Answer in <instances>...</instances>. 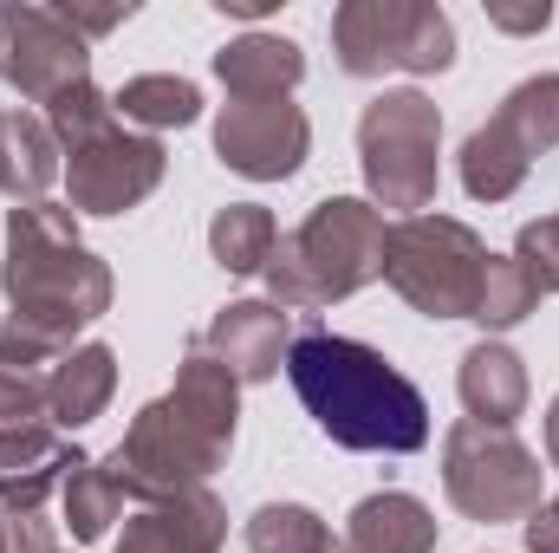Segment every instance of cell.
<instances>
[{
  "instance_id": "6da1fadb",
  "label": "cell",
  "mask_w": 559,
  "mask_h": 553,
  "mask_svg": "<svg viewBox=\"0 0 559 553\" xmlns=\"http://www.w3.org/2000/svg\"><path fill=\"white\" fill-rule=\"evenodd\" d=\"M0 293H7V326H0V365L33 372L59 365L79 352L72 339L111 313V268L79 242L72 202H20L7 209V261H0Z\"/></svg>"
},
{
  "instance_id": "7a4b0ae2",
  "label": "cell",
  "mask_w": 559,
  "mask_h": 553,
  "mask_svg": "<svg viewBox=\"0 0 559 553\" xmlns=\"http://www.w3.org/2000/svg\"><path fill=\"white\" fill-rule=\"evenodd\" d=\"M235 416H241L235 372L215 365L202 345H189V358L176 365V385L131 416V430L105 456V469L118 475L124 502H143V508L189 495V489H209V475L235 449Z\"/></svg>"
},
{
  "instance_id": "3957f363",
  "label": "cell",
  "mask_w": 559,
  "mask_h": 553,
  "mask_svg": "<svg viewBox=\"0 0 559 553\" xmlns=\"http://www.w3.org/2000/svg\"><path fill=\"white\" fill-rule=\"evenodd\" d=\"M286 378L306 416L358 456H417L429 443V404L423 391L365 339L306 326L286 345Z\"/></svg>"
},
{
  "instance_id": "277c9868",
  "label": "cell",
  "mask_w": 559,
  "mask_h": 553,
  "mask_svg": "<svg viewBox=\"0 0 559 553\" xmlns=\"http://www.w3.org/2000/svg\"><path fill=\"white\" fill-rule=\"evenodd\" d=\"M46 125L59 138V156H66L72 215H124V209H138L143 196H156V183L169 169L163 143L124 131L118 105L92 79L59 92L46 105Z\"/></svg>"
},
{
  "instance_id": "5b68a950",
  "label": "cell",
  "mask_w": 559,
  "mask_h": 553,
  "mask_svg": "<svg viewBox=\"0 0 559 553\" xmlns=\"http://www.w3.org/2000/svg\"><path fill=\"white\" fill-rule=\"evenodd\" d=\"M384 280V215L358 196H325L267 261V293L286 313H319Z\"/></svg>"
},
{
  "instance_id": "8992f818",
  "label": "cell",
  "mask_w": 559,
  "mask_h": 553,
  "mask_svg": "<svg viewBox=\"0 0 559 553\" xmlns=\"http://www.w3.org/2000/svg\"><path fill=\"white\" fill-rule=\"evenodd\" d=\"M384 280L423 319H475L488 242L455 215H404L384 228Z\"/></svg>"
},
{
  "instance_id": "52a82bcc",
  "label": "cell",
  "mask_w": 559,
  "mask_h": 553,
  "mask_svg": "<svg viewBox=\"0 0 559 553\" xmlns=\"http://www.w3.org/2000/svg\"><path fill=\"white\" fill-rule=\"evenodd\" d=\"M436 156H442V111L423 92H378L358 118V169L371 189V209L423 215L436 202Z\"/></svg>"
},
{
  "instance_id": "ba28073f",
  "label": "cell",
  "mask_w": 559,
  "mask_h": 553,
  "mask_svg": "<svg viewBox=\"0 0 559 553\" xmlns=\"http://www.w3.org/2000/svg\"><path fill=\"white\" fill-rule=\"evenodd\" d=\"M332 52L352 79L449 72L455 66V26L436 0H345L332 13Z\"/></svg>"
},
{
  "instance_id": "9c48e42d",
  "label": "cell",
  "mask_w": 559,
  "mask_h": 553,
  "mask_svg": "<svg viewBox=\"0 0 559 553\" xmlns=\"http://www.w3.org/2000/svg\"><path fill=\"white\" fill-rule=\"evenodd\" d=\"M442 489L468 521H527L540 508V456L514 430L455 423L442 436Z\"/></svg>"
},
{
  "instance_id": "30bf717a",
  "label": "cell",
  "mask_w": 559,
  "mask_h": 553,
  "mask_svg": "<svg viewBox=\"0 0 559 553\" xmlns=\"http://www.w3.org/2000/svg\"><path fill=\"white\" fill-rule=\"evenodd\" d=\"M559 143V72H540V79H521L501 111L462 143V189L475 202H508L534 156H547Z\"/></svg>"
},
{
  "instance_id": "8fae6325",
  "label": "cell",
  "mask_w": 559,
  "mask_h": 553,
  "mask_svg": "<svg viewBox=\"0 0 559 553\" xmlns=\"http://www.w3.org/2000/svg\"><path fill=\"white\" fill-rule=\"evenodd\" d=\"M85 462L79 443H66L46 416V385L33 372L0 365V508L7 515H39L52 489Z\"/></svg>"
},
{
  "instance_id": "7c38bea8",
  "label": "cell",
  "mask_w": 559,
  "mask_h": 553,
  "mask_svg": "<svg viewBox=\"0 0 559 553\" xmlns=\"http://www.w3.org/2000/svg\"><path fill=\"white\" fill-rule=\"evenodd\" d=\"M0 79L20 98L52 105L59 92H72V85L92 79V46L52 7H13V0H0Z\"/></svg>"
},
{
  "instance_id": "4fadbf2b",
  "label": "cell",
  "mask_w": 559,
  "mask_h": 553,
  "mask_svg": "<svg viewBox=\"0 0 559 553\" xmlns=\"http://www.w3.org/2000/svg\"><path fill=\"white\" fill-rule=\"evenodd\" d=\"M306 150H312V125L293 98H235L215 118V156L248 183L299 176Z\"/></svg>"
},
{
  "instance_id": "5bb4252c",
  "label": "cell",
  "mask_w": 559,
  "mask_h": 553,
  "mask_svg": "<svg viewBox=\"0 0 559 553\" xmlns=\"http://www.w3.org/2000/svg\"><path fill=\"white\" fill-rule=\"evenodd\" d=\"M215 365L235 372V385H267L280 365H286V345H293V313L274 299H235L209 319V332L195 339Z\"/></svg>"
},
{
  "instance_id": "9a60e30c",
  "label": "cell",
  "mask_w": 559,
  "mask_h": 553,
  "mask_svg": "<svg viewBox=\"0 0 559 553\" xmlns=\"http://www.w3.org/2000/svg\"><path fill=\"white\" fill-rule=\"evenodd\" d=\"M222 541H228V508L209 489H189L138 508V521H124L118 534V553H222Z\"/></svg>"
},
{
  "instance_id": "2e32d148",
  "label": "cell",
  "mask_w": 559,
  "mask_h": 553,
  "mask_svg": "<svg viewBox=\"0 0 559 553\" xmlns=\"http://www.w3.org/2000/svg\"><path fill=\"white\" fill-rule=\"evenodd\" d=\"M455 391H462V411H468V423L514 430V416L527 411V365H521L501 339H481V345H468V352H462Z\"/></svg>"
},
{
  "instance_id": "e0dca14e",
  "label": "cell",
  "mask_w": 559,
  "mask_h": 553,
  "mask_svg": "<svg viewBox=\"0 0 559 553\" xmlns=\"http://www.w3.org/2000/svg\"><path fill=\"white\" fill-rule=\"evenodd\" d=\"M215 79L228 98H286L306 79V52L286 33H241L215 52Z\"/></svg>"
},
{
  "instance_id": "ac0fdd59",
  "label": "cell",
  "mask_w": 559,
  "mask_h": 553,
  "mask_svg": "<svg viewBox=\"0 0 559 553\" xmlns=\"http://www.w3.org/2000/svg\"><path fill=\"white\" fill-rule=\"evenodd\" d=\"M111 391H118V352L111 345L66 352L52 365V378H46V416H52V430H85L92 416H105Z\"/></svg>"
},
{
  "instance_id": "d6986e66",
  "label": "cell",
  "mask_w": 559,
  "mask_h": 553,
  "mask_svg": "<svg viewBox=\"0 0 559 553\" xmlns=\"http://www.w3.org/2000/svg\"><path fill=\"white\" fill-rule=\"evenodd\" d=\"M345 553H436V515L423 508L417 495H404V489L365 495L352 508Z\"/></svg>"
},
{
  "instance_id": "ffe728a7",
  "label": "cell",
  "mask_w": 559,
  "mask_h": 553,
  "mask_svg": "<svg viewBox=\"0 0 559 553\" xmlns=\"http://www.w3.org/2000/svg\"><path fill=\"white\" fill-rule=\"evenodd\" d=\"M59 176V138L33 111H0V196L39 202Z\"/></svg>"
},
{
  "instance_id": "44dd1931",
  "label": "cell",
  "mask_w": 559,
  "mask_h": 553,
  "mask_svg": "<svg viewBox=\"0 0 559 553\" xmlns=\"http://www.w3.org/2000/svg\"><path fill=\"white\" fill-rule=\"evenodd\" d=\"M111 105H118L124 125H143V131H182V125L202 118V92L189 79H176V72H138V79H124L111 92Z\"/></svg>"
},
{
  "instance_id": "7402d4cb",
  "label": "cell",
  "mask_w": 559,
  "mask_h": 553,
  "mask_svg": "<svg viewBox=\"0 0 559 553\" xmlns=\"http://www.w3.org/2000/svg\"><path fill=\"white\" fill-rule=\"evenodd\" d=\"M274 248H280V228L261 202H228V209L209 222V255H215L228 274H267Z\"/></svg>"
},
{
  "instance_id": "603a6c76",
  "label": "cell",
  "mask_w": 559,
  "mask_h": 553,
  "mask_svg": "<svg viewBox=\"0 0 559 553\" xmlns=\"http://www.w3.org/2000/svg\"><path fill=\"white\" fill-rule=\"evenodd\" d=\"M248 548L254 553H345V541H332V528L299 508V502H261L248 515Z\"/></svg>"
},
{
  "instance_id": "cb8c5ba5",
  "label": "cell",
  "mask_w": 559,
  "mask_h": 553,
  "mask_svg": "<svg viewBox=\"0 0 559 553\" xmlns=\"http://www.w3.org/2000/svg\"><path fill=\"white\" fill-rule=\"evenodd\" d=\"M66 528L79 534V541H105V528L118 521V508H124V489H118V475L105 469V462H79L72 475H66Z\"/></svg>"
},
{
  "instance_id": "d4e9b609",
  "label": "cell",
  "mask_w": 559,
  "mask_h": 553,
  "mask_svg": "<svg viewBox=\"0 0 559 553\" xmlns=\"http://www.w3.org/2000/svg\"><path fill=\"white\" fill-rule=\"evenodd\" d=\"M534 306H540V293H534V280L521 274V261H514V255H488V280H481V299H475V326L508 332V326H521Z\"/></svg>"
},
{
  "instance_id": "484cf974",
  "label": "cell",
  "mask_w": 559,
  "mask_h": 553,
  "mask_svg": "<svg viewBox=\"0 0 559 553\" xmlns=\"http://www.w3.org/2000/svg\"><path fill=\"white\" fill-rule=\"evenodd\" d=\"M514 261H521V274L534 280V293H540V299L559 293V215L527 222V228L514 235Z\"/></svg>"
},
{
  "instance_id": "4316f807",
  "label": "cell",
  "mask_w": 559,
  "mask_h": 553,
  "mask_svg": "<svg viewBox=\"0 0 559 553\" xmlns=\"http://www.w3.org/2000/svg\"><path fill=\"white\" fill-rule=\"evenodd\" d=\"M79 39H98V33H111V26H124L131 13H138V0H111V7H85V0H59L52 7Z\"/></svg>"
},
{
  "instance_id": "83f0119b",
  "label": "cell",
  "mask_w": 559,
  "mask_h": 553,
  "mask_svg": "<svg viewBox=\"0 0 559 553\" xmlns=\"http://www.w3.org/2000/svg\"><path fill=\"white\" fill-rule=\"evenodd\" d=\"M488 20H495L501 33H547L554 7H547V0H534V7H488Z\"/></svg>"
},
{
  "instance_id": "f1b7e54d",
  "label": "cell",
  "mask_w": 559,
  "mask_h": 553,
  "mask_svg": "<svg viewBox=\"0 0 559 553\" xmlns=\"http://www.w3.org/2000/svg\"><path fill=\"white\" fill-rule=\"evenodd\" d=\"M527 548L534 553H559V495L527 515Z\"/></svg>"
},
{
  "instance_id": "f546056e",
  "label": "cell",
  "mask_w": 559,
  "mask_h": 553,
  "mask_svg": "<svg viewBox=\"0 0 559 553\" xmlns=\"http://www.w3.org/2000/svg\"><path fill=\"white\" fill-rule=\"evenodd\" d=\"M222 13H235V20H261V13H274V0H215Z\"/></svg>"
},
{
  "instance_id": "4dcf8cb0",
  "label": "cell",
  "mask_w": 559,
  "mask_h": 553,
  "mask_svg": "<svg viewBox=\"0 0 559 553\" xmlns=\"http://www.w3.org/2000/svg\"><path fill=\"white\" fill-rule=\"evenodd\" d=\"M547 462L559 469V398L547 404Z\"/></svg>"
},
{
  "instance_id": "1f68e13d",
  "label": "cell",
  "mask_w": 559,
  "mask_h": 553,
  "mask_svg": "<svg viewBox=\"0 0 559 553\" xmlns=\"http://www.w3.org/2000/svg\"><path fill=\"white\" fill-rule=\"evenodd\" d=\"M0 553H7V515H0Z\"/></svg>"
}]
</instances>
